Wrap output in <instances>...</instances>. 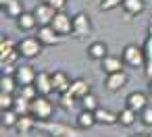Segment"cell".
<instances>
[{"instance_id":"1","label":"cell","mask_w":152,"mask_h":137,"mask_svg":"<svg viewBox=\"0 0 152 137\" xmlns=\"http://www.w3.org/2000/svg\"><path fill=\"white\" fill-rule=\"evenodd\" d=\"M38 129L48 133L50 137H81V129L79 127H71L58 120H38Z\"/></svg>"},{"instance_id":"2","label":"cell","mask_w":152,"mask_h":137,"mask_svg":"<svg viewBox=\"0 0 152 137\" xmlns=\"http://www.w3.org/2000/svg\"><path fill=\"white\" fill-rule=\"evenodd\" d=\"M123 60H125V67H131V69H144L146 67V52L144 48L135 46V44H127L121 52Z\"/></svg>"},{"instance_id":"3","label":"cell","mask_w":152,"mask_h":137,"mask_svg":"<svg viewBox=\"0 0 152 137\" xmlns=\"http://www.w3.org/2000/svg\"><path fill=\"white\" fill-rule=\"evenodd\" d=\"M42 48H44V44H42L38 38H34V36H27V38H23V40L17 44V50H19L21 56L27 58V60L40 56V54H42Z\"/></svg>"},{"instance_id":"4","label":"cell","mask_w":152,"mask_h":137,"mask_svg":"<svg viewBox=\"0 0 152 137\" xmlns=\"http://www.w3.org/2000/svg\"><path fill=\"white\" fill-rule=\"evenodd\" d=\"M52 112H54V104L48 100V96H38L31 102V114L38 120H50Z\"/></svg>"},{"instance_id":"5","label":"cell","mask_w":152,"mask_h":137,"mask_svg":"<svg viewBox=\"0 0 152 137\" xmlns=\"http://www.w3.org/2000/svg\"><path fill=\"white\" fill-rule=\"evenodd\" d=\"M56 13H58V11L48 2V0H42V2H38V4L34 7V15L38 17V23H40V25H52Z\"/></svg>"},{"instance_id":"6","label":"cell","mask_w":152,"mask_h":137,"mask_svg":"<svg viewBox=\"0 0 152 137\" xmlns=\"http://www.w3.org/2000/svg\"><path fill=\"white\" fill-rule=\"evenodd\" d=\"M92 33V19L86 13H77L73 17V36L75 38H86Z\"/></svg>"},{"instance_id":"7","label":"cell","mask_w":152,"mask_h":137,"mask_svg":"<svg viewBox=\"0 0 152 137\" xmlns=\"http://www.w3.org/2000/svg\"><path fill=\"white\" fill-rule=\"evenodd\" d=\"M44 46H56V44H61L63 42V36L61 33H56V29L52 27V25H40L38 27V36H36Z\"/></svg>"},{"instance_id":"8","label":"cell","mask_w":152,"mask_h":137,"mask_svg":"<svg viewBox=\"0 0 152 137\" xmlns=\"http://www.w3.org/2000/svg\"><path fill=\"white\" fill-rule=\"evenodd\" d=\"M52 27L56 29V33L61 36H67V33H73V17H69L65 11H58L54 21H52Z\"/></svg>"},{"instance_id":"9","label":"cell","mask_w":152,"mask_h":137,"mask_svg":"<svg viewBox=\"0 0 152 137\" xmlns=\"http://www.w3.org/2000/svg\"><path fill=\"white\" fill-rule=\"evenodd\" d=\"M13 75H15V79H17L19 87H21V85H29V83H34V81H36V75H38V71H36L31 65H19V67H17V71H15Z\"/></svg>"},{"instance_id":"10","label":"cell","mask_w":152,"mask_h":137,"mask_svg":"<svg viewBox=\"0 0 152 137\" xmlns=\"http://www.w3.org/2000/svg\"><path fill=\"white\" fill-rule=\"evenodd\" d=\"M125 85H127V75H125V71L108 73L106 79H104V87H106L108 91H121Z\"/></svg>"},{"instance_id":"11","label":"cell","mask_w":152,"mask_h":137,"mask_svg":"<svg viewBox=\"0 0 152 137\" xmlns=\"http://www.w3.org/2000/svg\"><path fill=\"white\" fill-rule=\"evenodd\" d=\"M100 67H102V71L108 75V73H119V71H123V67H125V60H123V56H115V54H106L102 60H100Z\"/></svg>"},{"instance_id":"12","label":"cell","mask_w":152,"mask_h":137,"mask_svg":"<svg viewBox=\"0 0 152 137\" xmlns=\"http://www.w3.org/2000/svg\"><path fill=\"white\" fill-rule=\"evenodd\" d=\"M34 85L38 87L40 96H50V94L54 91V87H52V73L40 71V73L36 75V81H34Z\"/></svg>"},{"instance_id":"13","label":"cell","mask_w":152,"mask_h":137,"mask_svg":"<svg viewBox=\"0 0 152 137\" xmlns=\"http://www.w3.org/2000/svg\"><path fill=\"white\" fill-rule=\"evenodd\" d=\"M52 87H54L56 94H65V91H69V87H71V79H69V75H67L65 71H54V73H52Z\"/></svg>"},{"instance_id":"14","label":"cell","mask_w":152,"mask_h":137,"mask_svg":"<svg viewBox=\"0 0 152 137\" xmlns=\"http://www.w3.org/2000/svg\"><path fill=\"white\" fill-rule=\"evenodd\" d=\"M17 27H19L21 31H34V29H38L40 23H38V17L34 15V11H31V13L25 11V13L17 19Z\"/></svg>"},{"instance_id":"15","label":"cell","mask_w":152,"mask_h":137,"mask_svg":"<svg viewBox=\"0 0 152 137\" xmlns=\"http://www.w3.org/2000/svg\"><path fill=\"white\" fill-rule=\"evenodd\" d=\"M125 102H127V106H129L131 110H135L137 114L148 106V98H146V94H142V91H131Z\"/></svg>"},{"instance_id":"16","label":"cell","mask_w":152,"mask_h":137,"mask_svg":"<svg viewBox=\"0 0 152 137\" xmlns=\"http://www.w3.org/2000/svg\"><path fill=\"white\" fill-rule=\"evenodd\" d=\"M144 52H146L144 73H146V77H152V21L148 23V36H146V42H144Z\"/></svg>"},{"instance_id":"17","label":"cell","mask_w":152,"mask_h":137,"mask_svg":"<svg viewBox=\"0 0 152 137\" xmlns=\"http://www.w3.org/2000/svg\"><path fill=\"white\" fill-rule=\"evenodd\" d=\"M94 114H96V120H98V125H117L119 123V112H113V110H108V108H96L94 110Z\"/></svg>"},{"instance_id":"18","label":"cell","mask_w":152,"mask_h":137,"mask_svg":"<svg viewBox=\"0 0 152 137\" xmlns=\"http://www.w3.org/2000/svg\"><path fill=\"white\" fill-rule=\"evenodd\" d=\"M75 125H77L79 129H92L94 125H98V120H96V114H94L92 110H83V108H81V112H79L77 118H75Z\"/></svg>"},{"instance_id":"19","label":"cell","mask_w":152,"mask_h":137,"mask_svg":"<svg viewBox=\"0 0 152 137\" xmlns=\"http://www.w3.org/2000/svg\"><path fill=\"white\" fill-rule=\"evenodd\" d=\"M69 91L77 98V100H81L86 94H90L92 89H90V83L86 81V79H81V77H77V79H73L71 81V87H69Z\"/></svg>"},{"instance_id":"20","label":"cell","mask_w":152,"mask_h":137,"mask_svg":"<svg viewBox=\"0 0 152 137\" xmlns=\"http://www.w3.org/2000/svg\"><path fill=\"white\" fill-rule=\"evenodd\" d=\"M123 11L127 13V17H133V15H142L146 11V2L144 0H123Z\"/></svg>"},{"instance_id":"21","label":"cell","mask_w":152,"mask_h":137,"mask_svg":"<svg viewBox=\"0 0 152 137\" xmlns=\"http://www.w3.org/2000/svg\"><path fill=\"white\" fill-rule=\"evenodd\" d=\"M106 54H108V46L104 42H94L88 46V58L92 60H102Z\"/></svg>"},{"instance_id":"22","label":"cell","mask_w":152,"mask_h":137,"mask_svg":"<svg viewBox=\"0 0 152 137\" xmlns=\"http://www.w3.org/2000/svg\"><path fill=\"white\" fill-rule=\"evenodd\" d=\"M38 127V118L34 116V114H25V116H21L19 118V123H17V131L21 133V135H25V133H29L31 129H36Z\"/></svg>"},{"instance_id":"23","label":"cell","mask_w":152,"mask_h":137,"mask_svg":"<svg viewBox=\"0 0 152 137\" xmlns=\"http://www.w3.org/2000/svg\"><path fill=\"white\" fill-rule=\"evenodd\" d=\"M15 112L19 116H25V114H31V100L23 98V96H15Z\"/></svg>"},{"instance_id":"24","label":"cell","mask_w":152,"mask_h":137,"mask_svg":"<svg viewBox=\"0 0 152 137\" xmlns=\"http://www.w3.org/2000/svg\"><path fill=\"white\" fill-rule=\"evenodd\" d=\"M135 120H137V112L131 110L129 106H125V108L119 112V125H123V127H131Z\"/></svg>"},{"instance_id":"25","label":"cell","mask_w":152,"mask_h":137,"mask_svg":"<svg viewBox=\"0 0 152 137\" xmlns=\"http://www.w3.org/2000/svg\"><path fill=\"white\" fill-rule=\"evenodd\" d=\"M58 96H61V98H58V106H61L63 110H67V112H69V110H73V108H75V104L79 102L71 91H65V94H58Z\"/></svg>"},{"instance_id":"26","label":"cell","mask_w":152,"mask_h":137,"mask_svg":"<svg viewBox=\"0 0 152 137\" xmlns=\"http://www.w3.org/2000/svg\"><path fill=\"white\" fill-rule=\"evenodd\" d=\"M17 87H19V83H17L15 75H2V79H0V89H2V91H7V94H15Z\"/></svg>"},{"instance_id":"27","label":"cell","mask_w":152,"mask_h":137,"mask_svg":"<svg viewBox=\"0 0 152 137\" xmlns=\"http://www.w3.org/2000/svg\"><path fill=\"white\" fill-rule=\"evenodd\" d=\"M4 13L11 17V19H19L25 11H23V2L21 0H13V2H9L7 7H4Z\"/></svg>"},{"instance_id":"28","label":"cell","mask_w":152,"mask_h":137,"mask_svg":"<svg viewBox=\"0 0 152 137\" xmlns=\"http://www.w3.org/2000/svg\"><path fill=\"white\" fill-rule=\"evenodd\" d=\"M15 50H17V44H15L11 38L2 36V40H0V60H2V58H7L9 54H13Z\"/></svg>"},{"instance_id":"29","label":"cell","mask_w":152,"mask_h":137,"mask_svg":"<svg viewBox=\"0 0 152 137\" xmlns=\"http://www.w3.org/2000/svg\"><path fill=\"white\" fill-rule=\"evenodd\" d=\"M19 114L15 112V108H9V110H2V125L7 127V129H13V127H17V123H19Z\"/></svg>"},{"instance_id":"30","label":"cell","mask_w":152,"mask_h":137,"mask_svg":"<svg viewBox=\"0 0 152 137\" xmlns=\"http://www.w3.org/2000/svg\"><path fill=\"white\" fill-rule=\"evenodd\" d=\"M79 104H81V108H83V110H92V112L100 106V104H98V98H96L92 91H90V94H86V96L79 100Z\"/></svg>"},{"instance_id":"31","label":"cell","mask_w":152,"mask_h":137,"mask_svg":"<svg viewBox=\"0 0 152 137\" xmlns=\"http://www.w3.org/2000/svg\"><path fill=\"white\" fill-rule=\"evenodd\" d=\"M19 89H21V96H23V98H27V100H31V102L40 96V91H38V87H36L34 83H29V85H21Z\"/></svg>"},{"instance_id":"32","label":"cell","mask_w":152,"mask_h":137,"mask_svg":"<svg viewBox=\"0 0 152 137\" xmlns=\"http://www.w3.org/2000/svg\"><path fill=\"white\" fill-rule=\"evenodd\" d=\"M15 106V96L7 94V91H0V110H9Z\"/></svg>"},{"instance_id":"33","label":"cell","mask_w":152,"mask_h":137,"mask_svg":"<svg viewBox=\"0 0 152 137\" xmlns=\"http://www.w3.org/2000/svg\"><path fill=\"white\" fill-rule=\"evenodd\" d=\"M121 4H123V0H100V2H98V9L104 13V11H113V9L121 7Z\"/></svg>"},{"instance_id":"34","label":"cell","mask_w":152,"mask_h":137,"mask_svg":"<svg viewBox=\"0 0 152 137\" xmlns=\"http://www.w3.org/2000/svg\"><path fill=\"white\" fill-rule=\"evenodd\" d=\"M140 120H142L146 127H152V108H150V106H146V108L140 112Z\"/></svg>"},{"instance_id":"35","label":"cell","mask_w":152,"mask_h":137,"mask_svg":"<svg viewBox=\"0 0 152 137\" xmlns=\"http://www.w3.org/2000/svg\"><path fill=\"white\" fill-rule=\"evenodd\" d=\"M48 2H50L56 11H65V7H67V0H48Z\"/></svg>"},{"instance_id":"36","label":"cell","mask_w":152,"mask_h":137,"mask_svg":"<svg viewBox=\"0 0 152 137\" xmlns=\"http://www.w3.org/2000/svg\"><path fill=\"white\" fill-rule=\"evenodd\" d=\"M9 2H13V0H0V4H2V7H7Z\"/></svg>"},{"instance_id":"37","label":"cell","mask_w":152,"mask_h":137,"mask_svg":"<svg viewBox=\"0 0 152 137\" xmlns=\"http://www.w3.org/2000/svg\"><path fill=\"white\" fill-rule=\"evenodd\" d=\"M133 137H150L148 133H137V135H133Z\"/></svg>"},{"instance_id":"38","label":"cell","mask_w":152,"mask_h":137,"mask_svg":"<svg viewBox=\"0 0 152 137\" xmlns=\"http://www.w3.org/2000/svg\"><path fill=\"white\" fill-rule=\"evenodd\" d=\"M148 87H150V91H152V77H148Z\"/></svg>"}]
</instances>
